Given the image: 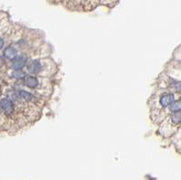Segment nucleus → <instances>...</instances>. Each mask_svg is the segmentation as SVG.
<instances>
[{
	"mask_svg": "<svg viewBox=\"0 0 181 180\" xmlns=\"http://www.w3.org/2000/svg\"><path fill=\"white\" fill-rule=\"evenodd\" d=\"M28 61V57L26 55H17L13 61H12V69L16 72H19L26 65Z\"/></svg>",
	"mask_w": 181,
	"mask_h": 180,
	"instance_id": "obj_1",
	"label": "nucleus"
},
{
	"mask_svg": "<svg viewBox=\"0 0 181 180\" xmlns=\"http://www.w3.org/2000/svg\"><path fill=\"white\" fill-rule=\"evenodd\" d=\"M176 101H177L176 95L174 93H171L170 92H166L159 99V106L164 109L169 105H170L171 103H173Z\"/></svg>",
	"mask_w": 181,
	"mask_h": 180,
	"instance_id": "obj_2",
	"label": "nucleus"
},
{
	"mask_svg": "<svg viewBox=\"0 0 181 180\" xmlns=\"http://www.w3.org/2000/svg\"><path fill=\"white\" fill-rule=\"evenodd\" d=\"M0 107L1 110H4V112L7 115L10 116L15 112V105L14 102L11 101L9 98H4L0 101Z\"/></svg>",
	"mask_w": 181,
	"mask_h": 180,
	"instance_id": "obj_3",
	"label": "nucleus"
},
{
	"mask_svg": "<svg viewBox=\"0 0 181 180\" xmlns=\"http://www.w3.org/2000/svg\"><path fill=\"white\" fill-rule=\"evenodd\" d=\"M43 70V65L40 60H32L27 64V71L32 74H39Z\"/></svg>",
	"mask_w": 181,
	"mask_h": 180,
	"instance_id": "obj_4",
	"label": "nucleus"
},
{
	"mask_svg": "<svg viewBox=\"0 0 181 180\" xmlns=\"http://www.w3.org/2000/svg\"><path fill=\"white\" fill-rule=\"evenodd\" d=\"M24 83L26 85L28 88L34 89L38 86V79L33 75H25L24 77Z\"/></svg>",
	"mask_w": 181,
	"mask_h": 180,
	"instance_id": "obj_5",
	"label": "nucleus"
},
{
	"mask_svg": "<svg viewBox=\"0 0 181 180\" xmlns=\"http://www.w3.org/2000/svg\"><path fill=\"white\" fill-rule=\"evenodd\" d=\"M3 55H4V57L7 60L13 61L17 56V51H16V49L14 46H8V47H7L5 49V51L3 53Z\"/></svg>",
	"mask_w": 181,
	"mask_h": 180,
	"instance_id": "obj_6",
	"label": "nucleus"
},
{
	"mask_svg": "<svg viewBox=\"0 0 181 180\" xmlns=\"http://www.w3.org/2000/svg\"><path fill=\"white\" fill-rule=\"evenodd\" d=\"M3 46H4V40L2 38H0V50L3 48Z\"/></svg>",
	"mask_w": 181,
	"mask_h": 180,
	"instance_id": "obj_7",
	"label": "nucleus"
},
{
	"mask_svg": "<svg viewBox=\"0 0 181 180\" xmlns=\"http://www.w3.org/2000/svg\"><path fill=\"white\" fill-rule=\"evenodd\" d=\"M2 64H3V61H2V60L0 59V67L2 66Z\"/></svg>",
	"mask_w": 181,
	"mask_h": 180,
	"instance_id": "obj_8",
	"label": "nucleus"
},
{
	"mask_svg": "<svg viewBox=\"0 0 181 180\" xmlns=\"http://www.w3.org/2000/svg\"><path fill=\"white\" fill-rule=\"evenodd\" d=\"M1 111H2V110H1V107H0V115H1Z\"/></svg>",
	"mask_w": 181,
	"mask_h": 180,
	"instance_id": "obj_9",
	"label": "nucleus"
}]
</instances>
